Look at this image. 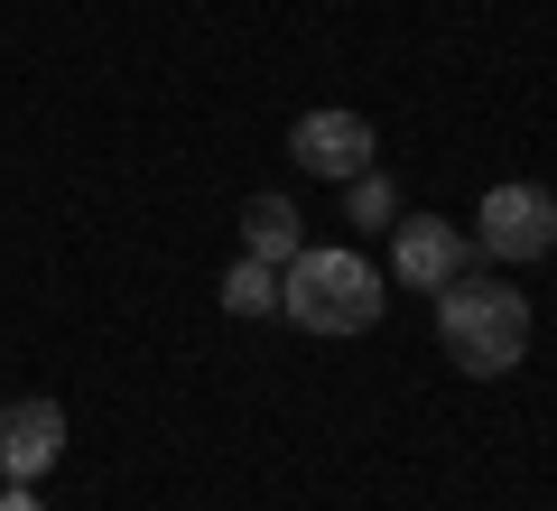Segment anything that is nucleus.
Segmentation results:
<instances>
[{"label":"nucleus","mask_w":557,"mask_h":511,"mask_svg":"<svg viewBox=\"0 0 557 511\" xmlns=\"http://www.w3.org/2000/svg\"><path fill=\"white\" fill-rule=\"evenodd\" d=\"M437 344L456 354V373L493 381V373H520L530 354V297L502 289V279H446L437 289Z\"/></svg>","instance_id":"obj_1"},{"label":"nucleus","mask_w":557,"mask_h":511,"mask_svg":"<svg viewBox=\"0 0 557 511\" xmlns=\"http://www.w3.org/2000/svg\"><path fill=\"white\" fill-rule=\"evenodd\" d=\"M278 316L307 326V334H372L381 326V270L362 252H317L307 242L278 270Z\"/></svg>","instance_id":"obj_2"},{"label":"nucleus","mask_w":557,"mask_h":511,"mask_svg":"<svg viewBox=\"0 0 557 511\" xmlns=\"http://www.w3.org/2000/svg\"><path fill=\"white\" fill-rule=\"evenodd\" d=\"M474 242L493 260H548L557 252V196L548 186H493L474 215Z\"/></svg>","instance_id":"obj_3"},{"label":"nucleus","mask_w":557,"mask_h":511,"mask_svg":"<svg viewBox=\"0 0 557 511\" xmlns=\"http://www.w3.org/2000/svg\"><path fill=\"white\" fill-rule=\"evenodd\" d=\"M288 158L317 168V178H335V186H354L362 168L381 158V131H372L362 112H307L298 131H288Z\"/></svg>","instance_id":"obj_4"},{"label":"nucleus","mask_w":557,"mask_h":511,"mask_svg":"<svg viewBox=\"0 0 557 511\" xmlns=\"http://www.w3.org/2000/svg\"><path fill=\"white\" fill-rule=\"evenodd\" d=\"M65 455V410L57 400H10L0 410V484H38Z\"/></svg>","instance_id":"obj_5"},{"label":"nucleus","mask_w":557,"mask_h":511,"mask_svg":"<svg viewBox=\"0 0 557 511\" xmlns=\"http://www.w3.org/2000/svg\"><path fill=\"white\" fill-rule=\"evenodd\" d=\"M456 270H465V223H437V215L391 223V279L399 289H446Z\"/></svg>","instance_id":"obj_6"},{"label":"nucleus","mask_w":557,"mask_h":511,"mask_svg":"<svg viewBox=\"0 0 557 511\" xmlns=\"http://www.w3.org/2000/svg\"><path fill=\"white\" fill-rule=\"evenodd\" d=\"M242 252H251V260H270V270H288V260L307 252L298 205H288V196H251V205H242Z\"/></svg>","instance_id":"obj_7"},{"label":"nucleus","mask_w":557,"mask_h":511,"mask_svg":"<svg viewBox=\"0 0 557 511\" xmlns=\"http://www.w3.org/2000/svg\"><path fill=\"white\" fill-rule=\"evenodd\" d=\"M223 307H233V316H278V270L242 252L233 270H223Z\"/></svg>","instance_id":"obj_8"},{"label":"nucleus","mask_w":557,"mask_h":511,"mask_svg":"<svg viewBox=\"0 0 557 511\" xmlns=\"http://www.w3.org/2000/svg\"><path fill=\"white\" fill-rule=\"evenodd\" d=\"M344 205H354V223H372V233H391V178H381V168H362V178L344 186Z\"/></svg>","instance_id":"obj_9"},{"label":"nucleus","mask_w":557,"mask_h":511,"mask_svg":"<svg viewBox=\"0 0 557 511\" xmlns=\"http://www.w3.org/2000/svg\"><path fill=\"white\" fill-rule=\"evenodd\" d=\"M0 511H47V502H38L28 484H0Z\"/></svg>","instance_id":"obj_10"}]
</instances>
